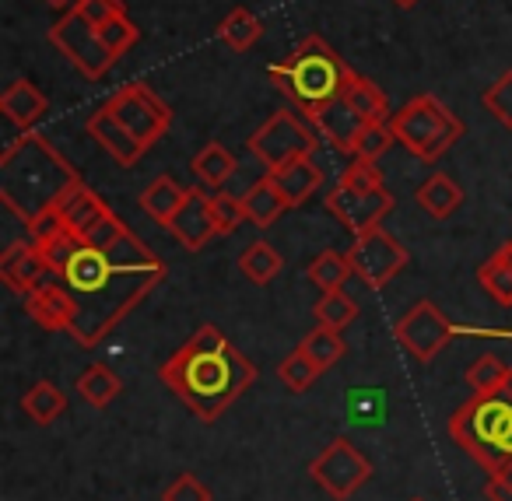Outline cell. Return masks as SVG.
Here are the masks:
<instances>
[{
    "mask_svg": "<svg viewBox=\"0 0 512 501\" xmlns=\"http://www.w3.org/2000/svg\"><path fill=\"white\" fill-rule=\"evenodd\" d=\"M393 4H397L400 11H411V8H418L421 0H393Z\"/></svg>",
    "mask_w": 512,
    "mask_h": 501,
    "instance_id": "cell-45",
    "label": "cell"
},
{
    "mask_svg": "<svg viewBox=\"0 0 512 501\" xmlns=\"http://www.w3.org/2000/svg\"><path fill=\"white\" fill-rule=\"evenodd\" d=\"M46 36L57 46V53H64L74 64V71H81L88 81H102L113 71L116 57L109 53V46L102 43L99 25L88 22L78 8H71L60 22H53V29L46 32Z\"/></svg>",
    "mask_w": 512,
    "mask_h": 501,
    "instance_id": "cell-9",
    "label": "cell"
},
{
    "mask_svg": "<svg viewBox=\"0 0 512 501\" xmlns=\"http://www.w3.org/2000/svg\"><path fill=\"white\" fill-rule=\"evenodd\" d=\"M309 477L337 501H348L362 484H369L372 463L351 438H334L320 456L309 463Z\"/></svg>",
    "mask_w": 512,
    "mask_h": 501,
    "instance_id": "cell-11",
    "label": "cell"
},
{
    "mask_svg": "<svg viewBox=\"0 0 512 501\" xmlns=\"http://www.w3.org/2000/svg\"><path fill=\"white\" fill-rule=\"evenodd\" d=\"M88 137H92V141H99L102 151H109V155H113V162H120L123 169H134V165L148 155V148H144V144L137 141V137L130 134V130L123 127V123L116 120L106 106H99L92 116H88Z\"/></svg>",
    "mask_w": 512,
    "mask_h": 501,
    "instance_id": "cell-17",
    "label": "cell"
},
{
    "mask_svg": "<svg viewBox=\"0 0 512 501\" xmlns=\"http://www.w3.org/2000/svg\"><path fill=\"white\" fill-rule=\"evenodd\" d=\"M78 393H81V400H85V403H92L95 410H102L123 393V382L113 375V368L88 365L85 372L78 375Z\"/></svg>",
    "mask_w": 512,
    "mask_h": 501,
    "instance_id": "cell-32",
    "label": "cell"
},
{
    "mask_svg": "<svg viewBox=\"0 0 512 501\" xmlns=\"http://www.w3.org/2000/svg\"><path fill=\"white\" fill-rule=\"evenodd\" d=\"M4 148L22 151L25 169L22 172L15 162H0V200L25 221V228L32 225L36 218H43L71 183H78V172L71 169L64 155L53 148L46 137L29 134L25 130L22 137H11Z\"/></svg>",
    "mask_w": 512,
    "mask_h": 501,
    "instance_id": "cell-3",
    "label": "cell"
},
{
    "mask_svg": "<svg viewBox=\"0 0 512 501\" xmlns=\"http://www.w3.org/2000/svg\"><path fill=\"white\" fill-rule=\"evenodd\" d=\"M186 193H190V186H179L172 176H158V179H151V186L141 193V211L148 214L151 221H158L162 228H169L176 211L183 207Z\"/></svg>",
    "mask_w": 512,
    "mask_h": 501,
    "instance_id": "cell-23",
    "label": "cell"
},
{
    "mask_svg": "<svg viewBox=\"0 0 512 501\" xmlns=\"http://www.w3.org/2000/svg\"><path fill=\"white\" fill-rule=\"evenodd\" d=\"M313 127L334 151H341V155H355L358 137H362V130L369 127V123H365L362 116L348 106V99L341 95V99H334L330 106H323L320 113L313 116Z\"/></svg>",
    "mask_w": 512,
    "mask_h": 501,
    "instance_id": "cell-18",
    "label": "cell"
},
{
    "mask_svg": "<svg viewBox=\"0 0 512 501\" xmlns=\"http://www.w3.org/2000/svg\"><path fill=\"white\" fill-rule=\"evenodd\" d=\"M267 179L278 186V193L288 200V207H302L309 197H316L323 186V169L313 162V155L295 158L281 169H267Z\"/></svg>",
    "mask_w": 512,
    "mask_h": 501,
    "instance_id": "cell-20",
    "label": "cell"
},
{
    "mask_svg": "<svg viewBox=\"0 0 512 501\" xmlns=\"http://www.w3.org/2000/svg\"><path fill=\"white\" fill-rule=\"evenodd\" d=\"M393 141H397V137H393L390 123H369V127L362 130V137H358L355 155H351V158H362V162H376L379 155H386V151H390Z\"/></svg>",
    "mask_w": 512,
    "mask_h": 501,
    "instance_id": "cell-39",
    "label": "cell"
},
{
    "mask_svg": "<svg viewBox=\"0 0 512 501\" xmlns=\"http://www.w3.org/2000/svg\"><path fill=\"white\" fill-rule=\"evenodd\" d=\"M162 501H211V487L193 473H179L162 491Z\"/></svg>",
    "mask_w": 512,
    "mask_h": 501,
    "instance_id": "cell-41",
    "label": "cell"
},
{
    "mask_svg": "<svg viewBox=\"0 0 512 501\" xmlns=\"http://www.w3.org/2000/svg\"><path fill=\"white\" fill-rule=\"evenodd\" d=\"M316 144H320V134H316V127L302 123L299 116L292 113V109H281V113L267 116L264 127L253 130V134L246 137L249 155L260 158L267 169H281V165L295 162V158L313 155Z\"/></svg>",
    "mask_w": 512,
    "mask_h": 501,
    "instance_id": "cell-8",
    "label": "cell"
},
{
    "mask_svg": "<svg viewBox=\"0 0 512 501\" xmlns=\"http://www.w3.org/2000/svg\"><path fill=\"white\" fill-rule=\"evenodd\" d=\"M484 498L488 501H512V466L491 473V480L484 484Z\"/></svg>",
    "mask_w": 512,
    "mask_h": 501,
    "instance_id": "cell-43",
    "label": "cell"
},
{
    "mask_svg": "<svg viewBox=\"0 0 512 501\" xmlns=\"http://www.w3.org/2000/svg\"><path fill=\"white\" fill-rule=\"evenodd\" d=\"M348 260L369 288H386L407 267L411 253L393 235H386L383 228H369V232L355 235V242L348 249Z\"/></svg>",
    "mask_w": 512,
    "mask_h": 501,
    "instance_id": "cell-13",
    "label": "cell"
},
{
    "mask_svg": "<svg viewBox=\"0 0 512 501\" xmlns=\"http://www.w3.org/2000/svg\"><path fill=\"white\" fill-rule=\"evenodd\" d=\"M50 274H53L50 260H46V253L32 239L15 242L8 253L0 256V277H4V284L22 298H29L39 284L50 281Z\"/></svg>",
    "mask_w": 512,
    "mask_h": 501,
    "instance_id": "cell-14",
    "label": "cell"
},
{
    "mask_svg": "<svg viewBox=\"0 0 512 501\" xmlns=\"http://www.w3.org/2000/svg\"><path fill=\"white\" fill-rule=\"evenodd\" d=\"M50 8H57V11H71V8H78V0H46Z\"/></svg>",
    "mask_w": 512,
    "mask_h": 501,
    "instance_id": "cell-44",
    "label": "cell"
},
{
    "mask_svg": "<svg viewBox=\"0 0 512 501\" xmlns=\"http://www.w3.org/2000/svg\"><path fill=\"white\" fill-rule=\"evenodd\" d=\"M242 211H246V221H253L256 228H271L274 221L288 211V200L281 197L278 186L264 176L260 183H253L242 193Z\"/></svg>",
    "mask_w": 512,
    "mask_h": 501,
    "instance_id": "cell-26",
    "label": "cell"
},
{
    "mask_svg": "<svg viewBox=\"0 0 512 501\" xmlns=\"http://www.w3.org/2000/svg\"><path fill=\"white\" fill-rule=\"evenodd\" d=\"M316 312V323L320 326H330V330H344L348 323H355L358 316V302L348 295V291H323L320 302L313 305Z\"/></svg>",
    "mask_w": 512,
    "mask_h": 501,
    "instance_id": "cell-34",
    "label": "cell"
},
{
    "mask_svg": "<svg viewBox=\"0 0 512 501\" xmlns=\"http://www.w3.org/2000/svg\"><path fill=\"white\" fill-rule=\"evenodd\" d=\"M29 239L46 253L57 284L74 305L71 337L85 351L99 347L158 284L165 281V263L151 253L130 228L113 242H81L46 211L29 225Z\"/></svg>",
    "mask_w": 512,
    "mask_h": 501,
    "instance_id": "cell-1",
    "label": "cell"
},
{
    "mask_svg": "<svg viewBox=\"0 0 512 501\" xmlns=\"http://www.w3.org/2000/svg\"><path fill=\"white\" fill-rule=\"evenodd\" d=\"M411 501H425V498H411Z\"/></svg>",
    "mask_w": 512,
    "mask_h": 501,
    "instance_id": "cell-46",
    "label": "cell"
},
{
    "mask_svg": "<svg viewBox=\"0 0 512 501\" xmlns=\"http://www.w3.org/2000/svg\"><path fill=\"white\" fill-rule=\"evenodd\" d=\"M267 74H271L274 88L285 92L313 120L323 106H330V102L344 95L351 67L330 50L323 36H302L299 46L292 50V57L274 64Z\"/></svg>",
    "mask_w": 512,
    "mask_h": 501,
    "instance_id": "cell-5",
    "label": "cell"
},
{
    "mask_svg": "<svg viewBox=\"0 0 512 501\" xmlns=\"http://www.w3.org/2000/svg\"><path fill=\"white\" fill-rule=\"evenodd\" d=\"M512 375V368L505 365L498 354H481L467 365V386L474 393H495V389L505 386V379Z\"/></svg>",
    "mask_w": 512,
    "mask_h": 501,
    "instance_id": "cell-35",
    "label": "cell"
},
{
    "mask_svg": "<svg viewBox=\"0 0 512 501\" xmlns=\"http://www.w3.org/2000/svg\"><path fill=\"white\" fill-rule=\"evenodd\" d=\"M481 102L505 130H512V71H505L495 85H488V92L481 95Z\"/></svg>",
    "mask_w": 512,
    "mask_h": 501,
    "instance_id": "cell-38",
    "label": "cell"
},
{
    "mask_svg": "<svg viewBox=\"0 0 512 501\" xmlns=\"http://www.w3.org/2000/svg\"><path fill=\"white\" fill-rule=\"evenodd\" d=\"M102 106H106L148 151L155 148L172 127V109L165 106L148 85H141V81L123 85L120 92H116L113 99L102 102Z\"/></svg>",
    "mask_w": 512,
    "mask_h": 501,
    "instance_id": "cell-10",
    "label": "cell"
},
{
    "mask_svg": "<svg viewBox=\"0 0 512 501\" xmlns=\"http://www.w3.org/2000/svg\"><path fill=\"white\" fill-rule=\"evenodd\" d=\"M390 130L414 158L421 162H439L463 134V120L456 113H449L435 95H414L407 106H400L390 116Z\"/></svg>",
    "mask_w": 512,
    "mask_h": 501,
    "instance_id": "cell-6",
    "label": "cell"
},
{
    "mask_svg": "<svg viewBox=\"0 0 512 501\" xmlns=\"http://www.w3.org/2000/svg\"><path fill=\"white\" fill-rule=\"evenodd\" d=\"M218 39L235 53H246L253 50L260 39H264V22L246 8H232L225 18L218 22Z\"/></svg>",
    "mask_w": 512,
    "mask_h": 501,
    "instance_id": "cell-27",
    "label": "cell"
},
{
    "mask_svg": "<svg viewBox=\"0 0 512 501\" xmlns=\"http://www.w3.org/2000/svg\"><path fill=\"white\" fill-rule=\"evenodd\" d=\"M78 11L88 18V22L102 25L116 15H127V4H123V0H78Z\"/></svg>",
    "mask_w": 512,
    "mask_h": 501,
    "instance_id": "cell-42",
    "label": "cell"
},
{
    "mask_svg": "<svg viewBox=\"0 0 512 501\" xmlns=\"http://www.w3.org/2000/svg\"><path fill=\"white\" fill-rule=\"evenodd\" d=\"M211 214L214 225H218V235H232L246 221L242 197H232V193H211Z\"/></svg>",
    "mask_w": 512,
    "mask_h": 501,
    "instance_id": "cell-40",
    "label": "cell"
},
{
    "mask_svg": "<svg viewBox=\"0 0 512 501\" xmlns=\"http://www.w3.org/2000/svg\"><path fill=\"white\" fill-rule=\"evenodd\" d=\"M46 109H50V102L29 78H18L8 92L0 95V113L18 130H29L32 123H39L46 116Z\"/></svg>",
    "mask_w": 512,
    "mask_h": 501,
    "instance_id": "cell-21",
    "label": "cell"
},
{
    "mask_svg": "<svg viewBox=\"0 0 512 501\" xmlns=\"http://www.w3.org/2000/svg\"><path fill=\"white\" fill-rule=\"evenodd\" d=\"M449 438L488 473L512 466V375L495 393L463 400L449 417Z\"/></svg>",
    "mask_w": 512,
    "mask_h": 501,
    "instance_id": "cell-4",
    "label": "cell"
},
{
    "mask_svg": "<svg viewBox=\"0 0 512 501\" xmlns=\"http://www.w3.org/2000/svg\"><path fill=\"white\" fill-rule=\"evenodd\" d=\"M158 379L193 410L204 424L218 421L242 393L256 382V365L218 330L200 326L186 344L162 361Z\"/></svg>",
    "mask_w": 512,
    "mask_h": 501,
    "instance_id": "cell-2",
    "label": "cell"
},
{
    "mask_svg": "<svg viewBox=\"0 0 512 501\" xmlns=\"http://www.w3.org/2000/svg\"><path fill=\"white\" fill-rule=\"evenodd\" d=\"M53 214H57V221L67 228L71 235H85L88 228L95 225V221H102L109 214L106 200L99 197V193L92 190V186H85V179H78V183H71L64 190V197L57 200V204L50 207Z\"/></svg>",
    "mask_w": 512,
    "mask_h": 501,
    "instance_id": "cell-16",
    "label": "cell"
},
{
    "mask_svg": "<svg viewBox=\"0 0 512 501\" xmlns=\"http://www.w3.org/2000/svg\"><path fill=\"white\" fill-rule=\"evenodd\" d=\"M477 281H481V288L488 291L498 305L509 309L512 305V239H505L502 246L477 267Z\"/></svg>",
    "mask_w": 512,
    "mask_h": 501,
    "instance_id": "cell-25",
    "label": "cell"
},
{
    "mask_svg": "<svg viewBox=\"0 0 512 501\" xmlns=\"http://www.w3.org/2000/svg\"><path fill=\"white\" fill-rule=\"evenodd\" d=\"M320 375L323 372L313 365V361H309L306 351H299V347H295V351L278 365V379L285 382L288 393H306L309 386H316V379H320Z\"/></svg>",
    "mask_w": 512,
    "mask_h": 501,
    "instance_id": "cell-36",
    "label": "cell"
},
{
    "mask_svg": "<svg viewBox=\"0 0 512 501\" xmlns=\"http://www.w3.org/2000/svg\"><path fill=\"white\" fill-rule=\"evenodd\" d=\"M22 410L29 414V421H32V424L46 428V424H53V421H57V417L67 410V393L57 386V382L39 379L36 386H32L29 393L22 396Z\"/></svg>",
    "mask_w": 512,
    "mask_h": 501,
    "instance_id": "cell-28",
    "label": "cell"
},
{
    "mask_svg": "<svg viewBox=\"0 0 512 501\" xmlns=\"http://www.w3.org/2000/svg\"><path fill=\"white\" fill-rule=\"evenodd\" d=\"M99 36H102V43L109 46V53H113L116 60L123 57V53L130 50V46L141 39V29H137L134 22H130L127 15H116V18H109V22H102L99 25Z\"/></svg>",
    "mask_w": 512,
    "mask_h": 501,
    "instance_id": "cell-37",
    "label": "cell"
},
{
    "mask_svg": "<svg viewBox=\"0 0 512 501\" xmlns=\"http://www.w3.org/2000/svg\"><path fill=\"white\" fill-rule=\"evenodd\" d=\"M327 211L355 235L379 228V221L393 211V193L383 186V172L376 169V162L355 158L344 169L341 183L327 193Z\"/></svg>",
    "mask_w": 512,
    "mask_h": 501,
    "instance_id": "cell-7",
    "label": "cell"
},
{
    "mask_svg": "<svg viewBox=\"0 0 512 501\" xmlns=\"http://www.w3.org/2000/svg\"><path fill=\"white\" fill-rule=\"evenodd\" d=\"M414 200H418L421 211L432 214L435 221H446L449 214H456L463 207V186L456 183L453 176H446V172H432V176L418 186Z\"/></svg>",
    "mask_w": 512,
    "mask_h": 501,
    "instance_id": "cell-22",
    "label": "cell"
},
{
    "mask_svg": "<svg viewBox=\"0 0 512 501\" xmlns=\"http://www.w3.org/2000/svg\"><path fill=\"white\" fill-rule=\"evenodd\" d=\"M351 274H355V267H351L348 253H334V249L320 253L313 263H309V270H306V277L320 291H341L344 281H348Z\"/></svg>",
    "mask_w": 512,
    "mask_h": 501,
    "instance_id": "cell-33",
    "label": "cell"
},
{
    "mask_svg": "<svg viewBox=\"0 0 512 501\" xmlns=\"http://www.w3.org/2000/svg\"><path fill=\"white\" fill-rule=\"evenodd\" d=\"M169 232L176 235L179 246L190 249V253L204 249L207 242L218 235V225H214V214H211V193H204L200 186H190L183 207H179L176 218H172Z\"/></svg>",
    "mask_w": 512,
    "mask_h": 501,
    "instance_id": "cell-15",
    "label": "cell"
},
{
    "mask_svg": "<svg viewBox=\"0 0 512 501\" xmlns=\"http://www.w3.org/2000/svg\"><path fill=\"white\" fill-rule=\"evenodd\" d=\"M25 312H29V316L50 333H57V330L71 333V326H74V305L53 274H50V281L39 284V288L25 298Z\"/></svg>",
    "mask_w": 512,
    "mask_h": 501,
    "instance_id": "cell-19",
    "label": "cell"
},
{
    "mask_svg": "<svg viewBox=\"0 0 512 501\" xmlns=\"http://www.w3.org/2000/svg\"><path fill=\"white\" fill-rule=\"evenodd\" d=\"M344 99H348V106L355 109L365 123H390V116H393L390 102L379 92L376 81H369L365 74L351 71L348 85H344Z\"/></svg>",
    "mask_w": 512,
    "mask_h": 501,
    "instance_id": "cell-24",
    "label": "cell"
},
{
    "mask_svg": "<svg viewBox=\"0 0 512 501\" xmlns=\"http://www.w3.org/2000/svg\"><path fill=\"white\" fill-rule=\"evenodd\" d=\"M281 267H285L281 253L264 239L249 242V246L239 253V274L246 277V281H253V284H271L274 277L281 274Z\"/></svg>",
    "mask_w": 512,
    "mask_h": 501,
    "instance_id": "cell-29",
    "label": "cell"
},
{
    "mask_svg": "<svg viewBox=\"0 0 512 501\" xmlns=\"http://www.w3.org/2000/svg\"><path fill=\"white\" fill-rule=\"evenodd\" d=\"M299 351L309 354V361H313L320 372H330V368L337 365V361L348 354V344H344L341 330H330V326H316V330H309L306 337L299 340Z\"/></svg>",
    "mask_w": 512,
    "mask_h": 501,
    "instance_id": "cell-30",
    "label": "cell"
},
{
    "mask_svg": "<svg viewBox=\"0 0 512 501\" xmlns=\"http://www.w3.org/2000/svg\"><path fill=\"white\" fill-rule=\"evenodd\" d=\"M190 169L204 186H225L228 179H232V172L239 169V162H235V155L225 144H207L204 151L193 155Z\"/></svg>",
    "mask_w": 512,
    "mask_h": 501,
    "instance_id": "cell-31",
    "label": "cell"
},
{
    "mask_svg": "<svg viewBox=\"0 0 512 501\" xmlns=\"http://www.w3.org/2000/svg\"><path fill=\"white\" fill-rule=\"evenodd\" d=\"M393 337L400 340V347H404L411 358H418L421 365H428V361H435V354L456 337V326L442 316L439 305L421 298V302H414L411 309L397 319Z\"/></svg>",
    "mask_w": 512,
    "mask_h": 501,
    "instance_id": "cell-12",
    "label": "cell"
}]
</instances>
